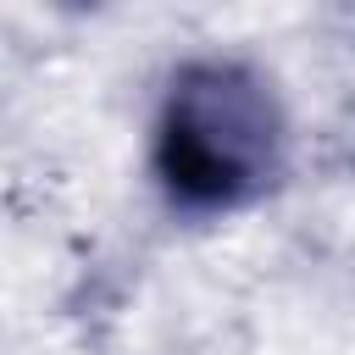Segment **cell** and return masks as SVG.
Masks as SVG:
<instances>
[{
    "instance_id": "obj_1",
    "label": "cell",
    "mask_w": 355,
    "mask_h": 355,
    "mask_svg": "<svg viewBox=\"0 0 355 355\" xmlns=\"http://www.w3.org/2000/svg\"><path fill=\"white\" fill-rule=\"evenodd\" d=\"M283 150L288 116L255 61L189 55L172 67L150 122V172L178 211L216 216L261 200L283 172Z\"/></svg>"
}]
</instances>
